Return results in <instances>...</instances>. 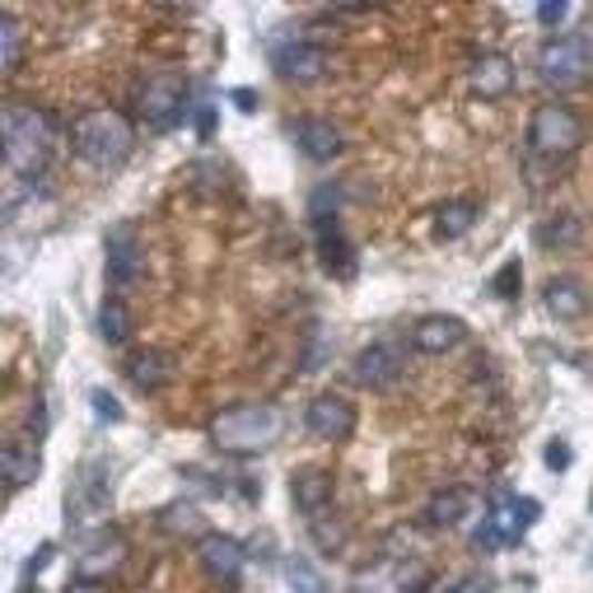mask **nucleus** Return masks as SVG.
<instances>
[{
  "mask_svg": "<svg viewBox=\"0 0 593 593\" xmlns=\"http://www.w3.org/2000/svg\"><path fill=\"white\" fill-rule=\"evenodd\" d=\"M122 561H127V537L103 523V529L84 533L80 552H76V575L89 580V584H99V580L112 575V570H122Z\"/></svg>",
  "mask_w": 593,
  "mask_h": 593,
  "instance_id": "obj_11",
  "label": "nucleus"
},
{
  "mask_svg": "<svg viewBox=\"0 0 593 593\" xmlns=\"http://www.w3.org/2000/svg\"><path fill=\"white\" fill-rule=\"evenodd\" d=\"M537 80L546 89H580L593 80V38L589 33H561L542 42L537 52Z\"/></svg>",
  "mask_w": 593,
  "mask_h": 593,
  "instance_id": "obj_4",
  "label": "nucleus"
},
{
  "mask_svg": "<svg viewBox=\"0 0 593 593\" xmlns=\"http://www.w3.org/2000/svg\"><path fill=\"white\" fill-rule=\"evenodd\" d=\"M66 593H103V589L89 584V580H76V584H66Z\"/></svg>",
  "mask_w": 593,
  "mask_h": 593,
  "instance_id": "obj_40",
  "label": "nucleus"
},
{
  "mask_svg": "<svg viewBox=\"0 0 593 593\" xmlns=\"http://www.w3.org/2000/svg\"><path fill=\"white\" fill-rule=\"evenodd\" d=\"M281 430H285L281 406L239 402V406H224V412L211 421V444L220 453H234V459H253V453H267L281 440Z\"/></svg>",
  "mask_w": 593,
  "mask_h": 593,
  "instance_id": "obj_2",
  "label": "nucleus"
},
{
  "mask_svg": "<svg viewBox=\"0 0 593 593\" xmlns=\"http://www.w3.org/2000/svg\"><path fill=\"white\" fill-rule=\"evenodd\" d=\"M533 14H537V24H546V29H556V24H565V14H570V6H565V0H542V6H537Z\"/></svg>",
  "mask_w": 593,
  "mask_h": 593,
  "instance_id": "obj_35",
  "label": "nucleus"
},
{
  "mask_svg": "<svg viewBox=\"0 0 593 593\" xmlns=\"http://www.w3.org/2000/svg\"><path fill=\"white\" fill-rule=\"evenodd\" d=\"M435 584V570L421 556H388L351 580V593H425Z\"/></svg>",
  "mask_w": 593,
  "mask_h": 593,
  "instance_id": "obj_6",
  "label": "nucleus"
},
{
  "mask_svg": "<svg viewBox=\"0 0 593 593\" xmlns=\"http://www.w3.org/2000/svg\"><path fill=\"white\" fill-rule=\"evenodd\" d=\"M491 589H495V584H491L486 575H463V580H459V584H453L449 593H491Z\"/></svg>",
  "mask_w": 593,
  "mask_h": 593,
  "instance_id": "obj_38",
  "label": "nucleus"
},
{
  "mask_svg": "<svg viewBox=\"0 0 593 593\" xmlns=\"http://www.w3.org/2000/svg\"><path fill=\"white\" fill-rule=\"evenodd\" d=\"M542 304H546V313H552L556 323H580V318L589 313V290L575 277H552L546 290H542Z\"/></svg>",
  "mask_w": 593,
  "mask_h": 593,
  "instance_id": "obj_22",
  "label": "nucleus"
},
{
  "mask_svg": "<svg viewBox=\"0 0 593 593\" xmlns=\"http://www.w3.org/2000/svg\"><path fill=\"white\" fill-rule=\"evenodd\" d=\"M52 556H57V546H52V542H42V546H38V556H33L29 565H24V575H29V580H38V575H42V570H48V565H52Z\"/></svg>",
  "mask_w": 593,
  "mask_h": 593,
  "instance_id": "obj_36",
  "label": "nucleus"
},
{
  "mask_svg": "<svg viewBox=\"0 0 593 593\" xmlns=\"http://www.w3.org/2000/svg\"><path fill=\"white\" fill-rule=\"evenodd\" d=\"M285 580H290V593H332L323 570H318L309 556H290L285 561Z\"/></svg>",
  "mask_w": 593,
  "mask_h": 593,
  "instance_id": "obj_29",
  "label": "nucleus"
},
{
  "mask_svg": "<svg viewBox=\"0 0 593 593\" xmlns=\"http://www.w3.org/2000/svg\"><path fill=\"white\" fill-rule=\"evenodd\" d=\"M290 141L304 159H313V164H332V159L341 154V131L328 118H294Z\"/></svg>",
  "mask_w": 593,
  "mask_h": 593,
  "instance_id": "obj_17",
  "label": "nucleus"
},
{
  "mask_svg": "<svg viewBox=\"0 0 593 593\" xmlns=\"http://www.w3.org/2000/svg\"><path fill=\"white\" fill-rule=\"evenodd\" d=\"M0 135H6V169L14 178H38L52 159V118L33 103H6Z\"/></svg>",
  "mask_w": 593,
  "mask_h": 593,
  "instance_id": "obj_3",
  "label": "nucleus"
},
{
  "mask_svg": "<svg viewBox=\"0 0 593 593\" xmlns=\"http://www.w3.org/2000/svg\"><path fill=\"white\" fill-rule=\"evenodd\" d=\"M159 523H164V533H173V537H211L207 519H201L197 505H188V500H182V505H169L164 514H159Z\"/></svg>",
  "mask_w": 593,
  "mask_h": 593,
  "instance_id": "obj_27",
  "label": "nucleus"
},
{
  "mask_svg": "<svg viewBox=\"0 0 593 593\" xmlns=\"http://www.w3.org/2000/svg\"><path fill=\"white\" fill-rule=\"evenodd\" d=\"M108 505H112V463L99 459V453H89V459L76 468L71 491H66V514L76 523H84V519H99Z\"/></svg>",
  "mask_w": 593,
  "mask_h": 593,
  "instance_id": "obj_7",
  "label": "nucleus"
},
{
  "mask_svg": "<svg viewBox=\"0 0 593 593\" xmlns=\"http://www.w3.org/2000/svg\"><path fill=\"white\" fill-rule=\"evenodd\" d=\"M406 370V355L398 341H374V346H364L355 355V383L360 388H374V393H383V388H393Z\"/></svg>",
  "mask_w": 593,
  "mask_h": 593,
  "instance_id": "obj_15",
  "label": "nucleus"
},
{
  "mask_svg": "<svg viewBox=\"0 0 593 593\" xmlns=\"http://www.w3.org/2000/svg\"><path fill=\"white\" fill-rule=\"evenodd\" d=\"M580 141H584V122L565 103H542L533 112V122H529V145H533V154H542V159H565V154L580 150Z\"/></svg>",
  "mask_w": 593,
  "mask_h": 593,
  "instance_id": "obj_5",
  "label": "nucleus"
},
{
  "mask_svg": "<svg viewBox=\"0 0 593 593\" xmlns=\"http://www.w3.org/2000/svg\"><path fill=\"white\" fill-rule=\"evenodd\" d=\"M89 402H94V416H99V421H108V425H122V421H127L122 402L112 398L108 388H94V393H89Z\"/></svg>",
  "mask_w": 593,
  "mask_h": 593,
  "instance_id": "obj_32",
  "label": "nucleus"
},
{
  "mask_svg": "<svg viewBox=\"0 0 593 593\" xmlns=\"http://www.w3.org/2000/svg\"><path fill=\"white\" fill-rule=\"evenodd\" d=\"M19 57H24V33H19V24L6 14V19H0V71L14 76L19 71Z\"/></svg>",
  "mask_w": 593,
  "mask_h": 593,
  "instance_id": "obj_30",
  "label": "nucleus"
},
{
  "mask_svg": "<svg viewBox=\"0 0 593 593\" xmlns=\"http://www.w3.org/2000/svg\"><path fill=\"white\" fill-rule=\"evenodd\" d=\"M141 112H145V127L154 135H169L173 127H182L188 118V84L178 76H159L141 89Z\"/></svg>",
  "mask_w": 593,
  "mask_h": 593,
  "instance_id": "obj_9",
  "label": "nucleus"
},
{
  "mask_svg": "<svg viewBox=\"0 0 593 593\" xmlns=\"http://www.w3.org/2000/svg\"><path fill=\"white\" fill-rule=\"evenodd\" d=\"M103 271H108V285L112 290H131L135 281L145 277V248L135 224H112L108 239H103Z\"/></svg>",
  "mask_w": 593,
  "mask_h": 593,
  "instance_id": "obj_8",
  "label": "nucleus"
},
{
  "mask_svg": "<svg viewBox=\"0 0 593 593\" xmlns=\"http://www.w3.org/2000/svg\"><path fill=\"white\" fill-rule=\"evenodd\" d=\"M201 570H207V580L220 584V589H239L243 580V561H248V546L230 533H211L201 537Z\"/></svg>",
  "mask_w": 593,
  "mask_h": 593,
  "instance_id": "obj_14",
  "label": "nucleus"
},
{
  "mask_svg": "<svg viewBox=\"0 0 593 593\" xmlns=\"http://www.w3.org/2000/svg\"><path fill=\"white\" fill-rule=\"evenodd\" d=\"M71 145L89 169L118 173L131 150H135V127L122 118L118 108H89L71 122Z\"/></svg>",
  "mask_w": 593,
  "mask_h": 593,
  "instance_id": "obj_1",
  "label": "nucleus"
},
{
  "mask_svg": "<svg viewBox=\"0 0 593 593\" xmlns=\"http://www.w3.org/2000/svg\"><path fill=\"white\" fill-rule=\"evenodd\" d=\"M271 66H277V76L290 84H313L328 71V48L323 42H309V38H281L277 48H271Z\"/></svg>",
  "mask_w": 593,
  "mask_h": 593,
  "instance_id": "obj_12",
  "label": "nucleus"
},
{
  "mask_svg": "<svg viewBox=\"0 0 593 593\" xmlns=\"http://www.w3.org/2000/svg\"><path fill=\"white\" fill-rule=\"evenodd\" d=\"M313 234H318V258H323V267L336 281H351L360 262H355L351 239L341 234V215H313Z\"/></svg>",
  "mask_w": 593,
  "mask_h": 593,
  "instance_id": "obj_16",
  "label": "nucleus"
},
{
  "mask_svg": "<svg viewBox=\"0 0 593 593\" xmlns=\"http://www.w3.org/2000/svg\"><path fill=\"white\" fill-rule=\"evenodd\" d=\"M537 519H542V500L537 495H500L495 505H491V514H486V523L495 529V537H500V546H514V542H523L533 529H537Z\"/></svg>",
  "mask_w": 593,
  "mask_h": 593,
  "instance_id": "obj_13",
  "label": "nucleus"
},
{
  "mask_svg": "<svg viewBox=\"0 0 593 593\" xmlns=\"http://www.w3.org/2000/svg\"><path fill=\"white\" fill-rule=\"evenodd\" d=\"M304 425H309V435L313 440H323V444H346L355 435V402L351 398H341V393H318L309 402V412H304Z\"/></svg>",
  "mask_w": 593,
  "mask_h": 593,
  "instance_id": "obj_10",
  "label": "nucleus"
},
{
  "mask_svg": "<svg viewBox=\"0 0 593 593\" xmlns=\"http://www.w3.org/2000/svg\"><path fill=\"white\" fill-rule=\"evenodd\" d=\"M519 285H523V262L519 258H510V262H500L495 267V277H491V294L495 300H519Z\"/></svg>",
  "mask_w": 593,
  "mask_h": 593,
  "instance_id": "obj_31",
  "label": "nucleus"
},
{
  "mask_svg": "<svg viewBox=\"0 0 593 593\" xmlns=\"http://www.w3.org/2000/svg\"><path fill=\"white\" fill-rule=\"evenodd\" d=\"M332 346H336V341L323 332V328H313V341H309V355H304V370L313 374V370H323V360L332 355Z\"/></svg>",
  "mask_w": 593,
  "mask_h": 593,
  "instance_id": "obj_33",
  "label": "nucleus"
},
{
  "mask_svg": "<svg viewBox=\"0 0 593 593\" xmlns=\"http://www.w3.org/2000/svg\"><path fill=\"white\" fill-rule=\"evenodd\" d=\"M230 99L239 103V112H248V118H253V112H258V94H253V89H234Z\"/></svg>",
  "mask_w": 593,
  "mask_h": 593,
  "instance_id": "obj_39",
  "label": "nucleus"
},
{
  "mask_svg": "<svg viewBox=\"0 0 593 593\" xmlns=\"http://www.w3.org/2000/svg\"><path fill=\"white\" fill-rule=\"evenodd\" d=\"M127 379L135 393H164V388L178 379V364L169 351H135L127 360Z\"/></svg>",
  "mask_w": 593,
  "mask_h": 593,
  "instance_id": "obj_19",
  "label": "nucleus"
},
{
  "mask_svg": "<svg viewBox=\"0 0 593 593\" xmlns=\"http://www.w3.org/2000/svg\"><path fill=\"white\" fill-rule=\"evenodd\" d=\"M472 510H476V495L468 486H449L430 500V523H435V529H459Z\"/></svg>",
  "mask_w": 593,
  "mask_h": 593,
  "instance_id": "obj_25",
  "label": "nucleus"
},
{
  "mask_svg": "<svg viewBox=\"0 0 593 593\" xmlns=\"http://www.w3.org/2000/svg\"><path fill=\"white\" fill-rule=\"evenodd\" d=\"M332 491H336V482H332V472H323V468H300L290 476V500H294V510L300 514H323L328 505H332Z\"/></svg>",
  "mask_w": 593,
  "mask_h": 593,
  "instance_id": "obj_21",
  "label": "nucleus"
},
{
  "mask_svg": "<svg viewBox=\"0 0 593 593\" xmlns=\"http://www.w3.org/2000/svg\"><path fill=\"white\" fill-rule=\"evenodd\" d=\"M476 224V201L472 197H459V201H444V207L435 211V239L453 243V239H463L468 230Z\"/></svg>",
  "mask_w": 593,
  "mask_h": 593,
  "instance_id": "obj_26",
  "label": "nucleus"
},
{
  "mask_svg": "<svg viewBox=\"0 0 593 593\" xmlns=\"http://www.w3.org/2000/svg\"><path fill=\"white\" fill-rule=\"evenodd\" d=\"M537 248H546V253H565V248H575L584 239V220L575 211H561V215H546L537 230H533Z\"/></svg>",
  "mask_w": 593,
  "mask_h": 593,
  "instance_id": "obj_24",
  "label": "nucleus"
},
{
  "mask_svg": "<svg viewBox=\"0 0 593 593\" xmlns=\"http://www.w3.org/2000/svg\"><path fill=\"white\" fill-rule=\"evenodd\" d=\"M542 463H546V468H552V472H565L570 463H575V449H570L565 440H552V444H546V449H542Z\"/></svg>",
  "mask_w": 593,
  "mask_h": 593,
  "instance_id": "obj_34",
  "label": "nucleus"
},
{
  "mask_svg": "<svg viewBox=\"0 0 593 593\" xmlns=\"http://www.w3.org/2000/svg\"><path fill=\"white\" fill-rule=\"evenodd\" d=\"M472 89L486 103L510 99V89H514V61L505 52H482V57L472 61Z\"/></svg>",
  "mask_w": 593,
  "mask_h": 593,
  "instance_id": "obj_20",
  "label": "nucleus"
},
{
  "mask_svg": "<svg viewBox=\"0 0 593 593\" xmlns=\"http://www.w3.org/2000/svg\"><path fill=\"white\" fill-rule=\"evenodd\" d=\"M589 510H593V495H589Z\"/></svg>",
  "mask_w": 593,
  "mask_h": 593,
  "instance_id": "obj_41",
  "label": "nucleus"
},
{
  "mask_svg": "<svg viewBox=\"0 0 593 593\" xmlns=\"http://www.w3.org/2000/svg\"><path fill=\"white\" fill-rule=\"evenodd\" d=\"M463 341H468V323L459 313H430L412 328V346L421 355H444L453 346H463Z\"/></svg>",
  "mask_w": 593,
  "mask_h": 593,
  "instance_id": "obj_18",
  "label": "nucleus"
},
{
  "mask_svg": "<svg viewBox=\"0 0 593 593\" xmlns=\"http://www.w3.org/2000/svg\"><path fill=\"white\" fill-rule=\"evenodd\" d=\"M0 472H6V491H24L42 476V453L33 444H6V453H0Z\"/></svg>",
  "mask_w": 593,
  "mask_h": 593,
  "instance_id": "obj_23",
  "label": "nucleus"
},
{
  "mask_svg": "<svg viewBox=\"0 0 593 593\" xmlns=\"http://www.w3.org/2000/svg\"><path fill=\"white\" fill-rule=\"evenodd\" d=\"M197 135H201V141H211V135H215V103L197 108Z\"/></svg>",
  "mask_w": 593,
  "mask_h": 593,
  "instance_id": "obj_37",
  "label": "nucleus"
},
{
  "mask_svg": "<svg viewBox=\"0 0 593 593\" xmlns=\"http://www.w3.org/2000/svg\"><path fill=\"white\" fill-rule=\"evenodd\" d=\"M99 336L108 341V346H122V341L131 336V309L122 300H103V309H99Z\"/></svg>",
  "mask_w": 593,
  "mask_h": 593,
  "instance_id": "obj_28",
  "label": "nucleus"
}]
</instances>
